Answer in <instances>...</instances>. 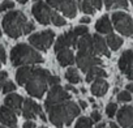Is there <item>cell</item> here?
I'll list each match as a JSON object with an SVG mask.
<instances>
[{
  "label": "cell",
  "mask_w": 133,
  "mask_h": 128,
  "mask_svg": "<svg viewBox=\"0 0 133 128\" xmlns=\"http://www.w3.org/2000/svg\"><path fill=\"white\" fill-rule=\"evenodd\" d=\"M50 72L39 67L22 66L16 72V80L20 85H24L26 92L35 98H42L48 86Z\"/></svg>",
  "instance_id": "1"
},
{
  "label": "cell",
  "mask_w": 133,
  "mask_h": 128,
  "mask_svg": "<svg viewBox=\"0 0 133 128\" xmlns=\"http://www.w3.org/2000/svg\"><path fill=\"white\" fill-rule=\"evenodd\" d=\"M46 110L48 112V120L57 128H61L64 125H71L72 120L77 115H80L81 111L80 106L71 99L52 105Z\"/></svg>",
  "instance_id": "2"
},
{
  "label": "cell",
  "mask_w": 133,
  "mask_h": 128,
  "mask_svg": "<svg viewBox=\"0 0 133 128\" xmlns=\"http://www.w3.org/2000/svg\"><path fill=\"white\" fill-rule=\"evenodd\" d=\"M11 61L16 67H18V66L22 67V66H29V64L42 63L43 57L31 46L25 44V43H20V44H16L12 48V51H11Z\"/></svg>",
  "instance_id": "3"
},
{
  "label": "cell",
  "mask_w": 133,
  "mask_h": 128,
  "mask_svg": "<svg viewBox=\"0 0 133 128\" xmlns=\"http://www.w3.org/2000/svg\"><path fill=\"white\" fill-rule=\"evenodd\" d=\"M28 20L21 11H11L3 17V29L11 38H18L24 34V28Z\"/></svg>",
  "instance_id": "4"
},
{
  "label": "cell",
  "mask_w": 133,
  "mask_h": 128,
  "mask_svg": "<svg viewBox=\"0 0 133 128\" xmlns=\"http://www.w3.org/2000/svg\"><path fill=\"white\" fill-rule=\"evenodd\" d=\"M112 24L115 26V29L125 35V37H132L133 35V21L132 17L124 12H115L112 15Z\"/></svg>",
  "instance_id": "5"
},
{
  "label": "cell",
  "mask_w": 133,
  "mask_h": 128,
  "mask_svg": "<svg viewBox=\"0 0 133 128\" xmlns=\"http://www.w3.org/2000/svg\"><path fill=\"white\" fill-rule=\"evenodd\" d=\"M76 63L78 68L86 73L91 67H95V66H101L102 64V60L97 56V54L94 51H80L77 52V56H76Z\"/></svg>",
  "instance_id": "6"
},
{
  "label": "cell",
  "mask_w": 133,
  "mask_h": 128,
  "mask_svg": "<svg viewBox=\"0 0 133 128\" xmlns=\"http://www.w3.org/2000/svg\"><path fill=\"white\" fill-rule=\"evenodd\" d=\"M55 34L52 30H44L42 33H35L29 37V43L39 51H47L54 42Z\"/></svg>",
  "instance_id": "7"
},
{
  "label": "cell",
  "mask_w": 133,
  "mask_h": 128,
  "mask_svg": "<svg viewBox=\"0 0 133 128\" xmlns=\"http://www.w3.org/2000/svg\"><path fill=\"white\" fill-rule=\"evenodd\" d=\"M46 4L51 8L59 9L68 18H73L77 15V4L75 0H46Z\"/></svg>",
  "instance_id": "8"
},
{
  "label": "cell",
  "mask_w": 133,
  "mask_h": 128,
  "mask_svg": "<svg viewBox=\"0 0 133 128\" xmlns=\"http://www.w3.org/2000/svg\"><path fill=\"white\" fill-rule=\"evenodd\" d=\"M68 99H71V95L68 94V92H66L65 89H63L60 85H55L48 92V95H47L46 102H44V107L47 108L52 105L60 103L63 101H68Z\"/></svg>",
  "instance_id": "9"
},
{
  "label": "cell",
  "mask_w": 133,
  "mask_h": 128,
  "mask_svg": "<svg viewBox=\"0 0 133 128\" xmlns=\"http://www.w3.org/2000/svg\"><path fill=\"white\" fill-rule=\"evenodd\" d=\"M31 13L34 15V17L37 18V21L42 25H48L51 22V8L50 5H47L43 2H37L33 8H31Z\"/></svg>",
  "instance_id": "10"
},
{
  "label": "cell",
  "mask_w": 133,
  "mask_h": 128,
  "mask_svg": "<svg viewBox=\"0 0 133 128\" xmlns=\"http://www.w3.org/2000/svg\"><path fill=\"white\" fill-rule=\"evenodd\" d=\"M119 68L129 80H133V50L123 52L119 59Z\"/></svg>",
  "instance_id": "11"
},
{
  "label": "cell",
  "mask_w": 133,
  "mask_h": 128,
  "mask_svg": "<svg viewBox=\"0 0 133 128\" xmlns=\"http://www.w3.org/2000/svg\"><path fill=\"white\" fill-rule=\"evenodd\" d=\"M78 42V35L71 30V31H66L65 34L60 35L57 38V41L55 42V51H60L63 48H69V47H76Z\"/></svg>",
  "instance_id": "12"
},
{
  "label": "cell",
  "mask_w": 133,
  "mask_h": 128,
  "mask_svg": "<svg viewBox=\"0 0 133 128\" xmlns=\"http://www.w3.org/2000/svg\"><path fill=\"white\" fill-rule=\"evenodd\" d=\"M41 114H43V111H42V107L37 102H34L30 98L24 99V105H22V115H24V118H26L28 120H33L35 116H39Z\"/></svg>",
  "instance_id": "13"
},
{
  "label": "cell",
  "mask_w": 133,
  "mask_h": 128,
  "mask_svg": "<svg viewBox=\"0 0 133 128\" xmlns=\"http://www.w3.org/2000/svg\"><path fill=\"white\" fill-rule=\"evenodd\" d=\"M117 121L123 128H133V107L123 106L117 111Z\"/></svg>",
  "instance_id": "14"
},
{
  "label": "cell",
  "mask_w": 133,
  "mask_h": 128,
  "mask_svg": "<svg viewBox=\"0 0 133 128\" xmlns=\"http://www.w3.org/2000/svg\"><path fill=\"white\" fill-rule=\"evenodd\" d=\"M0 123H3L8 128H16L17 127V114L7 107L5 105L0 107Z\"/></svg>",
  "instance_id": "15"
},
{
  "label": "cell",
  "mask_w": 133,
  "mask_h": 128,
  "mask_svg": "<svg viewBox=\"0 0 133 128\" xmlns=\"http://www.w3.org/2000/svg\"><path fill=\"white\" fill-rule=\"evenodd\" d=\"M4 103L7 107H9L11 110H13L16 114H21L22 110V105H24V98L18 94H8L4 99Z\"/></svg>",
  "instance_id": "16"
},
{
  "label": "cell",
  "mask_w": 133,
  "mask_h": 128,
  "mask_svg": "<svg viewBox=\"0 0 133 128\" xmlns=\"http://www.w3.org/2000/svg\"><path fill=\"white\" fill-rule=\"evenodd\" d=\"M93 37V46H94V51L97 55H104L107 57H110V50L107 46V42L99 35V34H94Z\"/></svg>",
  "instance_id": "17"
},
{
  "label": "cell",
  "mask_w": 133,
  "mask_h": 128,
  "mask_svg": "<svg viewBox=\"0 0 133 128\" xmlns=\"http://www.w3.org/2000/svg\"><path fill=\"white\" fill-rule=\"evenodd\" d=\"M56 57H57V61L61 67H66V66H71L75 61V55H73V51L71 48H63L60 51L56 52Z\"/></svg>",
  "instance_id": "18"
},
{
  "label": "cell",
  "mask_w": 133,
  "mask_h": 128,
  "mask_svg": "<svg viewBox=\"0 0 133 128\" xmlns=\"http://www.w3.org/2000/svg\"><path fill=\"white\" fill-rule=\"evenodd\" d=\"M91 93L95 95V97H102L107 93L108 90V82L104 80V79H95L91 84V88H90Z\"/></svg>",
  "instance_id": "19"
},
{
  "label": "cell",
  "mask_w": 133,
  "mask_h": 128,
  "mask_svg": "<svg viewBox=\"0 0 133 128\" xmlns=\"http://www.w3.org/2000/svg\"><path fill=\"white\" fill-rule=\"evenodd\" d=\"M95 29H97V31L101 33V34H110V33L112 31V24H111V21H110V17L106 16V15L102 16V17L97 21Z\"/></svg>",
  "instance_id": "20"
},
{
  "label": "cell",
  "mask_w": 133,
  "mask_h": 128,
  "mask_svg": "<svg viewBox=\"0 0 133 128\" xmlns=\"http://www.w3.org/2000/svg\"><path fill=\"white\" fill-rule=\"evenodd\" d=\"M107 73L106 71L101 67V66H95V67H91L88 72H86V81L88 82H93L95 79H103L106 77Z\"/></svg>",
  "instance_id": "21"
},
{
  "label": "cell",
  "mask_w": 133,
  "mask_h": 128,
  "mask_svg": "<svg viewBox=\"0 0 133 128\" xmlns=\"http://www.w3.org/2000/svg\"><path fill=\"white\" fill-rule=\"evenodd\" d=\"M106 42H107V46H108L111 50H114V51H115V50H119V48L121 47V44H123V39H121L119 35L112 34V33L108 34Z\"/></svg>",
  "instance_id": "22"
},
{
  "label": "cell",
  "mask_w": 133,
  "mask_h": 128,
  "mask_svg": "<svg viewBox=\"0 0 133 128\" xmlns=\"http://www.w3.org/2000/svg\"><path fill=\"white\" fill-rule=\"evenodd\" d=\"M107 9H117V8H128V0H103Z\"/></svg>",
  "instance_id": "23"
},
{
  "label": "cell",
  "mask_w": 133,
  "mask_h": 128,
  "mask_svg": "<svg viewBox=\"0 0 133 128\" xmlns=\"http://www.w3.org/2000/svg\"><path fill=\"white\" fill-rule=\"evenodd\" d=\"M65 79L68 80L71 84H77V82L81 81L80 73H78L77 69H75V68H69L68 71L65 72Z\"/></svg>",
  "instance_id": "24"
},
{
  "label": "cell",
  "mask_w": 133,
  "mask_h": 128,
  "mask_svg": "<svg viewBox=\"0 0 133 128\" xmlns=\"http://www.w3.org/2000/svg\"><path fill=\"white\" fill-rule=\"evenodd\" d=\"M51 22L55 26H64L66 24V21L63 18V16H60L56 11H52V13H51Z\"/></svg>",
  "instance_id": "25"
},
{
  "label": "cell",
  "mask_w": 133,
  "mask_h": 128,
  "mask_svg": "<svg viewBox=\"0 0 133 128\" xmlns=\"http://www.w3.org/2000/svg\"><path fill=\"white\" fill-rule=\"evenodd\" d=\"M93 127V120L90 118H86V116H82L77 120L75 128H91Z\"/></svg>",
  "instance_id": "26"
},
{
  "label": "cell",
  "mask_w": 133,
  "mask_h": 128,
  "mask_svg": "<svg viewBox=\"0 0 133 128\" xmlns=\"http://www.w3.org/2000/svg\"><path fill=\"white\" fill-rule=\"evenodd\" d=\"M81 9H82V12L84 13H86V15H93L95 11V8L91 5V3L89 2V0H82V3H81Z\"/></svg>",
  "instance_id": "27"
},
{
  "label": "cell",
  "mask_w": 133,
  "mask_h": 128,
  "mask_svg": "<svg viewBox=\"0 0 133 128\" xmlns=\"http://www.w3.org/2000/svg\"><path fill=\"white\" fill-rule=\"evenodd\" d=\"M116 112H117V105H116V103H112V102L108 103L107 107H106V114H107V116H108V118H114Z\"/></svg>",
  "instance_id": "28"
},
{
  "label": "cell",
  "mask_w": 133,
  "mask_h": 128,
  "mask_svg": "<svg viewBox=\"0 0 133 128\" xmlns=\"http://www.w3.org/2000/svg\"><path fill=\"white\" fill-rule=\"evenodd\" d=\"M117 101L119 102H129L132 101V95L128 90H124V92H120L117 94Z\"/></svg>",
  "instance_id": "29"
},
{
  "label": "cell",
  "mask_w": 133,
  "mask_h": 128,
  "mask_svg": "<svg viewBox=\"0 0 133 128\" xmlns=\"http://www.w3.org/2000/svg\"><path fill=\"white\" fill-rule=\"evenodd\" d=\"M15 90H16V85H15L12 81H7L5 85L3 86V90H2V92H3L4 94H9V93H13Z\"/></svg>",
  "instance_id": "30"
},
{
  "label": "cell",
  "mask_w": 133,
  "mask_h": 128,
  "mask_svg": "<svg viewBox=\"0 0 133 128\" xmlns=\"http://www.w3.org/2000/svg\"><path fill=\"white\" fill-rule=\"evenodd\" d=\"M13 7H15L13 2H11V0H4V2L2 3V5H0V12L11 11V9H13Z\"/></svg>",
  "instance_id": "31"
},
{
  "label": "cell",
  "mask_w": 133,
  "mask_h": 128,
  "mask_svg": "<svg viewBox=\"0 0 133 128\" xmlns=\"http://www.w3.org/2000/svg\"><path fill=\"white\" fill-rule=\"evenodd\" d=\"M8 81V73L5 71H0V90H3V86Z\"/></svg>",
  "instance_id": "32"
},
{
  "label": "cell",
  "mask_w": 133,
  "mask_h": 128,
  "mask_svg": "<svg viewBox=\"0 0 133 128\" xmlns=\"http://www.w3.org/2000/svg\"><path fill=\"white\" fill-rule=\"evenodd\" d=\"M73 31H75V33L78 35V37H81V35H84V34H88L89 29H88L86 26L81 25V26H77V28H75V29H73Z\"/></svg>",
  "instance_id": "33"
},
{
  "label": "cell",
  "mask_w": 133,
  "mask_h": 128,
  "mask_svg": "<svg viewBox=\"0 0 133 128\" xmlns=\"http://www.w3.org/2000/svg\"><path fill=\"white\" fill-rule=\"evenodd\" d=\"M34 29H35V25L33 22H26V25L24 28V34H30Z\"/></svg>",
  "instance_id": "34"
},
{
  "label": "cell",
  "mask_w": 133,
  "mask_h": 128,
  "mask_svg": "<svg viewBox=\"0 0 133 128\" xmlns=\"http://www.w3.org/2000/svg\"><path fill=\"white\" fill-rule=\"evenodd\" d=\"M7 61V54H5V48L0 44V64H3Z\"/></svg>",
  "instance_id": "35"
},
{
  "label": "cell",
  "mask_w": 133,
  "mask_h": 128,
  "mask_svg": "<svg viewBox=\"0 0 133 128\" xmlns=\"http://www.w3.org/2000/svg\"><path fill=\"white\" fill-rule=\"evenodd\" d=\"M59 82H60V79H59L57 76H50V79H48V85L55 86V85H59Z\"/></svg>",
  "instance_id": "36"
},
{
  "label": "cell",
  "mask_w": 133,
  "mask_h": 128,
  "mask_svg": "<svg viewBox=\"0 0 133 128\" xmlns=\"http://www.w3.org/2000/svg\"><path fill=\"white\" fill-rule=\"evenodd\" d=\"M89 2L91 3V5H93L95 9H101V8H102V3H103V0H89Z\"/></svg>",
  "instance_id": "37"
},
{
  "label": "cell",
  "mask_w": 133,
  "mask_h": 128,
  "mask_svg": "<svg viewBox=\"0 0 133 128\" xmlns=\"http://www.w3.org/2000/svg\"><path fill=\"white\" fill-rule=\"evenodd\" d=\"M93 121H99L101 119H102V116H101V114H99V111H97V110H94L93 112H91V118H90Z\"/></svg>",
  "instance_id": "38"
},
{
  "label": "cell",
  "mask_w": 133,
  "mask_h": 128,
  "mask_svg": "<svg viewBox=\"0 0 133 128\" xmlns=\"http://www.w3.org/2000/svg\"><path fill=\"white\" fill-rule=\"evenodd\" d=\"M24 128H37V127H35V123H34V121L28 120V121L24 123Z\"/></svg>",
  "instance_id": "39"
},
{
  "label": "cell",
  "mask_w": 133,
  "mask_h": 128,
  "mask_svg": "<svg viewBox=\"0 0 133 128\" xmlns=\"http://www.w3.org/2000/svg\"><path fill=\"white\" fill-rule=\"evenodd\" d=\"M65 90H66V92H68V90H69V92H73L75 94L78 93V90H77L75 86H72V85H66V86H65Z\"/></svg>",
  "instance_id": "40"
},
{
  "label": "cell",
  "mask_w": 133,
  "mask_h": 128,
  "mask_svg": "<svg viewBox=\"0 0 133 128\" xmlns=\"http://www.w3.org/2000/svg\"><path fill=\"white\" fill-rule=\"evenodd\" d=\"M90 21H91L90 17H82V18L80 20V22H81L82 25H84V24H85V25H86V24H90Z\"/></svg>",
  "instance_id": "41"
},
{
  "label": "cell",
  "mask_w": 133,
  "mask_h": 128,
  "mask_svg": "<svg viewBox=\"0 0 133 128\" xmlns=\"http://www.w3.org/2000/svg\"><path fill=\"white\" fill-rule=\"evenodd\" d=\"M78 105H80V108H84V110L88 107V105H86V102H85V101H80V102H78Z\"/></svg>",
  "instance_id": "42"
},
{
  "label": "cell",
  "mask_w": 133,
  "mask_h": 128,
  "mask_svg": "<svg viewBox=\"0 0 133 128\" xmlns=\"http://www.w3.org/2000/svg\"><path fill=\"white\" fill-rule=\"evenodd\" d=\"M127 90H128L129 93H133V84H128V85H127Z\"/></svg>",
  "instance_id": "43"
},
{
  "label": "cell",
  "mask_w": 133,
  "mask_h": 128,
  "mask_svg": "<svg viewBox=\"0 0 133 128\" xmlns=\"http://www.w3.org/2000/svg\"><path fill=\"white\" fill-rule=\"evenodd\" d=\"M110 128H119V125L115 123H110Z\"/></svg>",
  "instance_id": "44"
},
{
  "label": "cell",
  "mask_w": 133,
  "mask_h": 128,
  "mask_svg": "<svg viewBox=\"0 0 133 128\" xmlns=\"http://www.w3.org/2000/svg\"><path fill=\"white\" fill-rule=\"evenodd\" d=\"M17 2H18L20 4H26V3H28V0H17Z\"/></svg>",
  "instance_id": "45"
},
{
  "label": "cell",
  "mask_w": 133,
  "mask_h": 128,
  "mask_svg": "<svg viewBox=\"0 0 133 128\" xmlns=\"http://www.w3.org/2000/svg\"><path fill=\"white\" fill-rule=\"evenodd\" d=\"M95 128H104V124H99V125H97Z\"/></svg>",
  "instance_id": "46"
},
{
  "label": "cell",
  "mask_w": 133,
  "mask_h": 128,
  "mask_svg": "<svg viewBox=\"0 0 133 128\" xmlns=\"http://www.w3.org/2000/svg\"><path fill=\"white\" fill-rule=\"evenodd\" d=\"M0 128H7V127H2V125H0Z\"/></svg>",
  "instance_id": "47"
},
{
  "label": "cell",
  "mask_w": 133,
  "mask_h": 128,
  "mask_svg": "<svg viewBox=\"0 0 133 128\" xmlns=\"http://www.w3.org/2000/svg\"><path fill=\"white\" fill-rule=\"evenodd\" d=\"M39 128H47V127H39Z\"/></svg>",
  "instance_id": "48"
},
{
  "label": "cell",
  "mask_w": 133,
  "mask_h": 128,
  "mask_svg": "<svg viewBox=\"0 0 133 128\" xmlns=\"http://www.w3.org/2000/svg\"><path fill=\"white\" fill-rule=\"evenodd\" d=\"M130 2H132V4H133V0H130Z\"/></svg>",
  "instance_id": "49"
},
{
  "label": "cell",
  "mask_w": 133,
  "mask_h": 128,
  "mask_svg": "<svg viewBox=\"0 0 133 128\" xmlns=\"http://www.w3.org/2000/svg\"><path fill=\"white\" fill-rule=\"evenodd\" d=\"M104 128H106V127H104Z\"/></svg>",
  "instance_id": "50"
}]
</instances>
